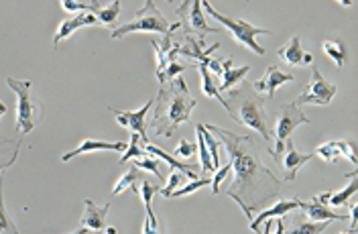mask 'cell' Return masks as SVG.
Listing matches in <instances>:
<instances>
[{
    "label": "cell",
    "instance_id": "cell-6",
    "mask_svg": "<svg viewBox=\"0 0 358 234\" xmlns=\"http://www.w3.org/2000/svg\"><path fill=\"white\" fill-rule=\"evenodd\" d=\"M171 31V23L159 13L153 0H149L141 10H136L134 19L131 23L118 24L112 29V39H122L129 33H161L167 35Z\"/></svg>",
    "mask_w": 358,
    "mask_h": 234
},
{
    "label": "cell",
    "instance_id": "cell-27",
    "mask_svg": "<svg viewBox=\"0 0 358 234\" xmlns=\"http://www.w3.org/2000/svg\"><path fill=\"white\" fill-rule=\"evenodd\" d=\"M120 6L122 2L120 0H114L108 6H98L92 15L98 19V23L104 24V27H114L116 29V21H118V15H120Z\"/></svg>",
    "mask_w": 358,
    "mask_h": 234
},
{
    "label": "cell",
    "instance_id": "cell-1",
    "mask_svg": "<svg viewBox=\"0 0 358 234\" xmlns=\"http://www.w3.org/2000/svg\"><path fill=\"white\" fill-rule=\"evenodd\" d=\"M228 151V161L234 171V180L226 189V196L232 198L248 220L255 218V212L268 206L281 193V180L263 163L261 145L248 135H236L216 124H203Z\"/></svg>",
    "mask_w": 358,
    "mask_h": 234
},
{
    "label": "cell",
    "instance_id": "cell-24",
    "mask_svg": "<svg viewBox=\"0 0 358 234\" xmlns=\"http://www.w3.org/2000/svg\"><path fill=\"white\" fill-rule=\"evenodd\" d=\"M344 177H348L350 180V184L344 187V189H340V191H336L332 193L330 191V198H328V206H334V208H340V206H346L348 204V200L355 196L358 191V169H355L352 173H346Z\"/></svg>",
    "mask_w": 358,
    "mask_h": 234
},
{
    "label": "cell",
    "instance_id": "cell-40",
    "mask_svg": "<svg viewBox=\"0 0 358 234\" xmlns=\"http://www.w3.org/2000/svg\"><path fill=\"white\" fill-rule=\"evenodd\" d=\"M350 228H348V233L355 234L357 233V226H358V206L357 204H350Z\"/></svg>",
    "mask_w": 358,
    "mask_h": 234
},
{
    "label": "cell",
    "instance_id": "cell-33",
    "mask_svg": "<svg viewBox=\"0 0 358 234\" xmlns=\"http://www.w3.org/2000/svg\"><path fill=\"white\" fill-rule=\"evenodd\" d=\"M62 8L67 13H94L98 6H102V2H96V0H90V2H80V0H62L59 2Z\"/></svg>",
    "mask_w": 358,
    "mask_h": 234
},
{
    "label": "cell",
    "instance_id": "cell-46",
    "mask_svg": "<svg viewBox=\"0 0 358 234\" xmlns=\"http://www.w3.org/2000/svg\"><path fill=\"white\" fill-rule=\"evenodd\" d=\"M340 234H350V233H348V231H346V233H340Z\"/></svg>",
    "mask_w": 358,
    "mask_h": 234
},
{
    "label": "cell",
    "instance_id": "cell-45",
    "mask_svg": "<svg viewBox=\"0 0 358 234\" xmlns=\"http://www.w3.org/2000/svg\"><path fill=\"white\" fill-rule=\"evenodd\" d=\"M106 234H118V231L114 226H110V228H106Z\"/></svg>",
    "mask_w": 358,
    "mask_h": 234
},
{
    "label": "cell",
    "instance_id": "cell-2",
    "mask_svg": "<svg viewBox=\"0 0 358 234\" xmlns=\"http://www.w3.org/2000/svg\"><path fill=\"white\" fill-rule=\"evenodd\" d=\"M155 100V115L151 120V129L157 137H165V139H176L181 124L189 122L192 110L198 106L196 98L187 90L185 80L178 75L176 80L165 82Z\"/></svg>",
    "mask_w": 358,
    "mask_h": 234
},
{
    "label": "cell",
    "instance_id": "cell-43",
    "mask_svg": "<svg viewBox=\"0 0 358 234\" xmlns=\"http://www.w3.org/2000/svg\"><path fill=\"white\" fill-rule=\"evenodd\" d=\"M4 112H6V104H4V102H0V118H2Z\"/></svg>",
    "mask_w": 358,
    "mask_h": 234
},
{
    "label": "cell",
    "instance_id": "cell-14",
    "mask_svg": "<svg viewBox=\"0 0 358 234\" xmlns=\"http://www.w3.org/2000/svg\"><path fill=\"white\" fill-rule=\"evenodd\" d=\"M277 55L285 66H291V68H306V66L313 64V55L301 49V41L297 35H293L283 47H279Z\"/></svg>",
    "mask_w": 358,
    "mask_h": 234
},
{
    "label": "cell",
    "instance_id": "cell-34",
    "mask_svg": "<svg viewBox=\"0 0 358 234\" xmlns=\"http://www.w3.org/2000/svg\"><path fill=\"white\" fill-rule=\"evenodd\" d=\"M332 222H301L299 226L291 228L289 233L283 234H322Z\"/></svg>",
    "mask_w": 358,
    "mask_h": 234
},
{
    "label": "cell",
    "instance_id": "cell-15",
    "mask_svg": "<svg viewBox=\"0 0 358 234\" xmlns=\"http://www.w3.org/2000/svg\"><path fill=\"white\" fill-rule=\"evenodd\" d=\"M145 151H147V155H151V157H159V159H163L165 165L169 167V169H176L179 173H183L185 177H189L192 182H196V180H200V167L198 165H192V163H181L179 159H176L173 155H169V153H165L163 149H159L155 145H151V142H147V147H145Z\"/></svg>",
    "mask_w": 358,
    "mask_h": 234
},
{
    "label": "cell",
    "instance_id": "cell-10",
    "mask_svg": "<svg viewBox=\"0 0 358 234\" xmlns=\"http://www.w3.org/2000/svg\"><path fill=\"white\" fill-rule=\"evenodd\" d=\"M338 92V86L328 82L322 71L317 70L315 66L312 68V82L306 86V90L299 94V98L295 100V104H315V106H326L332 102V98Z\"/></svg>",
    "mask_w": 358,
    "mask_h": 234
},
{
    "label": "cell",
    "instance_id": "cell-26",
    "mask_svg": "<svg viewBox=\"0 0 358 234\" xmlns=\"http://www.w3.org/2000/svg\"><path fill=\"white\" fill-rule=\"evenodd\" d=\"M198 70H200L201 73V92L206 94L208 98L218 100L224 108H226V98H224L222 94H220V90H218V86H216V82H214V75L210 73L208 66H206V64H198Z\"/></svg>",
    "mask_w": 358,
    "mask_h": 234
},
{
    "label": "cell",
    "instance_id": "cell-35",
    "mask_svg": "<svg viewBox=\"0 0 358 234\" xmlns=\"http://www.w3.org/2000/svg\"><path fill=\"white\" fill-rule=\"evenodd\" d=\"M212 184V180H208V177H200V180H196V182H189L187 186L178 187L169 198H183V196H189V193H194V191H198L201 187L210 186Z\"/></svg>",
    "mask_w": 358,
    "mask_h": 234
},
{
    "label": "cell",
    "instance_id": "cell-4",
    "mask_svg": "<svg viewBox=\"0 0 358 234\" xmlns=\"http://www.w3.org/2000/svg\"><path fill=\"white\" fill-rule=\"evenodd\" d=\"M6 84H8V88L17 96V120H15V126H17L19 135L24 137V135H29L43 120V104H41V100L33 92V82L6 78Z\"/></svg>",
    "mask_w": 358,
    "mask_h": 234
},
{
    "label": "cell",
    "instance_id": "cell-21",
    "mask_svg": "<svg viewBox=\"0 0 358 234\" xmlns=\"http://www.w3.org/2000/svg\"><path fill=\"white\" fill-rule=\"evenodd\" d=\"M232 57H222V78H220V86L218 90L220 94L228 92L232 88H236L238 84H243L246 78V73L250 71V66H243V68H232Z\"/></svg>",
    "mask_w": 358,
    "mask_h": 234
},
{
    "label": "cell",
    "instance_id": "cell-17",
    "mask_svg": "<svg viewBox=\"0 0 358 234\" xmlns=\"http://www.w3.org/2000/svg\"><path fill=\"white\" fill-rule=\"evenodd\" d=\"M98 23V19L92 15V13H80V15H76L73 19H67L64 23H59L57 27V33H55V37H53V47L57 49L59 43L67 39L71 33H76L78 29H86V27H96Z\"/></svg>",
    "mask_w": 358,
    "mask_h": 234
},
{
    "label": "cell",
    "instance_id": "cell-36",
    "mask_svg": "<svg viewBox=\"0 0 358 234\" xmlns=\"http://www.w3.org/2000/svg\"><path fill=\"white\" fill-rule=\"evenodd\" d=\"M196 133H198V131H196ZM198 153H200L201 171H203V173H210V171H214V167H212V157H210V151H208V147H206L203 137H201L200 133H198Z\"/></svg>",
    "mask_w": 358,
    "mask_h": 234
},
{
    "label": "cell",
    "instance_id": "cell-38",
    "mask_svg": "<svg viewBox=\"0 0 358 234\" xmlns=\"http://www.w3.org/2000/svg\"><path fill=\"white\" fill-rule=\"evenodd\" d=\"M181 182H183V175H181L179 171H173V173L169 175V180H167V186L161 187V189H159V193H161L163 198H169V196H171V193L181 186Z\"/></svg>",
    "mask_w": 358,
    "mask_h": 234
},
{
    "label": "cell",
    "instance_id": "cell-19",
    "mask_svg": "<svg viewBox=\"0 0 358 234\" xmlns=\"http://www.w3.org/2000/svg\"><path fill=\"white\" fill-rule=\"evenodd\" d=\"M299 202H301L299 198H293V200H281V202L273 204L271 208L263 210L259 216H255V218L250 220V231L261 234V222L271 220V218H283L287 212L297 210V208H299Z\"/></svg>",
    "mask_w": 358,
    "mask_h": 234
},
{
    "label": "cell",
    "instance_id": "cell-42",
    "mask_svg": "<svg viewBox=\"0 0 358 234\" xmlns=\"http://www.w3.org/2000/svg\"><path fill=\"white\" fill-rule=\"evenodd\" d=\"M273 231V222L271 220H265V228H263V234H271Z\"/></svg>",
    "mask_w": 358,
    "mask_h": 234
},
{
    "label": "cell",
    "instance_id": "cell-25",
    "mask_svg": "<svg viewBox=\"0 0 358 234\" xmlns=\"http://www.w3.org/2000/svg\"><path fill=\"white\" fill-rule=\"evenodd\" d=\"M322 49H324V53L332 59L336 64V68H344L346 66V61H348V57H346V45L342 43V39H338V37H330V39H326L324 43H322Z\"/></svg>",
    "mask_w": 358,
    "mask_h": 234
},
{
    "label": "cell",
    "instance_id": "cell-18",
    "mask_svg": "<svg viewBox=\"0 0 358 234\" xmlns=\"http://www.w3.org/2000/svg\"><path fill=\"white\" fill-rule=\"evenodd\" d=\"M108 212H110V202H106L104 206H96L92 200H86V212L82 214L80 226L86 231H94V233L102 231L106 226Z\"/></svg>",
    "mask_w": 358,
    "mask_h": 234
},
{
    "label": "cell",
    "instance_id": "cell-28",
    "mask_svg": "<svg viewBox=\"0 0 358 234\" xmlns=\"http://www.w3.org/2000/svg\"><path fill=\"white\" fill-rule=\"evenodd\" d=\"M4 173L6 171L0 173V234H21L4 206Z\"/></svg>",
    "mask_w": 358,
    "mask_h": 234
},
{
    "label": "cell",
    "instance_id": "cell-44",
    "mask_svg": "<svg viewBox=\"0 0 358 234\" xmlns=\"http://www.w3.org/2000/svg\"><path fill=\"white\" fill-rule=\"evenodd\" d=\"M88 233V231H86V228H82V226H80V228H78V231H73V233H69V234H86Z\"/></svg>",
    "mask_w": 358,
    "mask_h": 234
},
{
    "label": "cell",
    "instance_id": "cell-20",
    "mask_svg": "<svg viewBox=\"0 0 358 234\" xmlns=\"http://www.w3.org/2000/svg\"><path fill=\"white\" fill-rule=\"evenodd\" d=\"M299 208L306 212V218H310L312 222H340V220H346L348 216L344 214H338V212L330 210L326 204L317 202L315 198L310 202H299Z\"/></svg>",
    "mask_w": 358,
    "mask_h": 234
},
{
    "label": "cell",
    "instance_id": "cell-31",
    "mask_svg": "<svg viewBox=\"0 0 358 234\" xmlns=\"http://www.w3.org/2000/svg\"><path fill=\"white\" fill-rule=\"evenodd\" d=\"M141 180V169H136L134 165H131V169L116 182V186L112 189V196H120L124 189H133L134 193H138V187L134 186Z\"/></svg>",
    "mask_w": 358,
    "mask_h": 234
},
{
    "label": "cell",
    "instance_id": "cell-30",
    "mask_svg": "<svg viewBox=\"0 0 358 234\" xmlns=\"http://www.w3.org/2000/svg\"><path fill=\"white\" fill-rule=\"evenodd\" d=\"M145 147H147V140L141 139L138 135H131V142H129V147H127V151H124V155L120 157V161L118 163H127V161H134V159H143L145 155H147V151H145Z\"/></svg>",
    "mask_w": 358,
    "mask_h": 234
},
{
    "label": "cell",
    "instance_id": "cell-12",
    "mask_svg": "<svg viewBox=\"0 0 358 234\" xmlns=\"http://www.w3.org/2000/svg\"><path fill=\"white\" fill-rule=\"evenodd\" d=\"M153 104H155V100H149V102L143 104V108L136 110V112H122V110H118V108H114V106H108V110L116 117L120 126L129 129L131 133L138 135L141 139H145L149 142V137H147V112L153 108Z\"/></svg>",
    "mask_w": 358,
    "mask_h": 234
},
{
    "label": "cell",
    "instance_id": "cell-22",
    "mask_svg": "<svg viewBox=\"0 0 358 234\" xmlns=\"http://www.w3.org/2000/svg\"><path fill=\"white\" fill-rule=\"evenodd\" d=\"M138 193H141V198H143V204H145V210H147V218H145V224H149L151 226V231L153 233H159V220H157L155 212H153V196L159 193V187L153 186L149 180H145L141 187H138Z\"/></svg>",
    "mask_w": 358,
    "mask_h": 234
},
{
    "label": "cell",
    "instance_id": "cell-5",
    "mask_svg": "<svg viewBox=\"0 0 358 234\" xmlns=\"http://www.w3.org/2000/svg\"><path fill=\"white\" fill-rule=\"evenodd\" d=\"M201 6L206 8V13L212 19H216L218 23H222L224 29H228L232 33V37H234V41L238 45L248 47L257 55H265V47H261L257 43V37L259 35H273V31L263 29V27H257V24L252 23H246V21H241V19H230V17L222 15V13H218L210 2H201Z\"/></svg>",
    "mask_w": 358,
    "mask_h": 234
},
{
    "label": "cell",
    "instance_id": "cell-47",
    "mask_svg": "<svg viewBox=\"0 0 358 234\" xmlns=\"http://www.w3.org/2000/svg\"><path fill=\"white\" fill-rule=\"evenodd\" d=\"M96 234H102V231H98V233H96Z\"/></svg>",
    "mask_w": 358,
    "mask_h": 234
},
{
    "label": "cell",
    "instance_id": "cell-11",
    "mask_svg": "<svg viewBox=\"0 0 358 234\" xmlns=\"http://www.w3.org/2000/svg\"><path fill=\"white\" fill-rule=\"evenodd\" d=\"M315 157L324 159L326 163H336L338 157H346L350 163L357 167L358 165V155L355 142L348 139H338V140H328L324 145H320L315 151H313Z\"/></svg>",
    "mask_w": 358,
    "mask_h": 234
},
{
    "label": "cell",
    "instance_id": "cell-9",
    "mask_svg": "<svg viewBox=\"0 0 358 234\" xmlns=\"http://www.w3.org/2000/svg\"><path fill=\"white\" fill-rule=\"evenodd\" d=\"M301 124H310V118L306 117L299 106L295 102H289V104H283L279 108V115H277V126H275V133H273V139L277 140L275 149L271 151H279L283 147V142L287 139H291L293 131ZM268 151V153H271Z\"/></svg>",
    "mask_w": 358,
    "mask_h": 234
},
{
    "label": "cell",
    "instance_id": "cell-41",
    "mask_svg": "<svg viewBox=\"0 0 358 234\" xmlns=\"http://www.w3.org/2000/svg\"><path fill=\"white\" fill-rule=\"evenodd\" d=\"M285 233V224H283V220L281 218H277V233L275 234H283Z\"/></svg>",
    "mask_w": 358,
    "mask_h": 234
},
{
    "label": "cell",
    "instance_id": "cell-7",
    "mask_svg": "<svg viewBox=\"0 0 358 234\" xmlns=\"http://www.w3.org/2000/svg\"><path fill=\"white\" fill-rule=\"evenodd\" d=\"M179 24H181V31L185 35H192L196 39L203 41L206 35H218L220 29L216 27H210L203 19V13H201V2L200 0H187V2H181L178 8Z\"/></svg>",
    "mask_w": 358,
    "mask_h": 234
},
{
    "label": "cell",
    "instance_id": "cell-23",
    "mask_svg": "<svg viewBox=\"0 0 358 234\" xmlns=\"http://www.w3.org/2000/svg\"><path fill=\"white\" fill-rule=\"evenodd\" d=\"M21 145L22 137H19V139L0 137V173L15 165L17 157H19V151H21Z\"/></svg>",
    "mask_w": 358,
    "mask_h": 234
},
{
    "label": "cell",
    "instance_id": "cell-39",
    "mask_svg": "<svg viewBox=\"0 0 358 234\" xmlns=\"http://www.w3.org/2000/svg\"><path fill=\"white\" fill-rule=\"evenodd\" d=\"M230 161L226 165H222L220 169H216V173H214V177H212V184H210V187H212V193H220V186H222V182L228 177V173H230Z\"/></svg>",
    "mask_w": 358,
    "mask_h": 234
},
{
    "label": "cell",
    "instance_id": "cell-29",
    "mask_svg": "<svg viewBox=\"0 0 358 234\" xmlns=\"http://www.w3.org/2000/svg\"><path fill=\"white\" fill-rule=\"evenodd\" d=\"M196 131H198L201 137H203V142H206V147H208V151H210L214 171H216V169H220V142H218V139H216L212 133H208V131H206V126H203L201 122L196 124Z\"/></svg>",
    "mask_w": 358,
    "mask_h": 234
},
{
    "label": "cell",
    "instance_id": "cell-32",
    "mask_svg": "<svg viewBox=\"0 0 358 234\" xmlns=\"http://www.w3.org/2000/svg\"><path fill=\"white\" fill-rule=\"evenodd\" d=\"M133 165L136 167V169H147V171H151L155 177H159L161 182L167 177V165H161L159 161H157L155 157H151V155H145L143 159H134Z\"/></svg>",
    "mask_w": 358,
    "mask_h": 234
},
{
    "label": "cell",
    "instance_id": "cell-8",
    "mask_svg": "<svg viewBox=\"0 0 358 234\" xmlns=\"http://www.w3.org/2000/svg\"><path fill=\"white\" fill-rule=\"evenodd\" d=\"M271 155L281 169V177H279L281 182H295L297 171L315 157L313 153H299L291 139L285 140L279 151H271Z\"/></svg>",
    "mask_w": 358,
    "mask_h": 234
},
{
    "label": "cell",
    "instance_id": "cell-3",
    "mask_svg": "<svg viewBox=\"0 0 358 234\" xmlns=\"http://www.w3.org/2000/svg\"><path fill=\"white\" fill-rule=\"evenodd\" d=\"M267 100L252 90L250 84H238L236 88L228 90V100H226V110L234 122H238L241 126H246L250 131H255L257 135H261L267 151H271V142H273V131L268 124L267 108H265Z\"/></svg>",
    "mask_w": 358,
    "mask_h": 234
},
{
    "label": "cell",
    "instance_id": "cell-13",
    "mask_svg": "<svg viewBox=\"0 0 358 234\" xmlns=\"http://www.w3.org/2000/svg\"><path fill=\"white\" fill-rule=\"evenodd\" d=\"M287 82H293V73H285L283 70H279L277 66H268L265 75L261 80L252 82L250 86L257 94H267V100H273L277 90Z\"/></svg>",
    "mask_w": 358,
    "mask_h": 234
},
{
    "label": "cell",
    "instance_id": "cell-37",
    "mask_svg": "<svg viewBox=\"0 0 358 234\" xmlns=\"http://www.w3.org/2000/svg\"><path fill=\"white\" fill-rule=\"evenodd\" d=\"M196 151H198V145L196 142H192L189 139H179V145L176 147V151H173V157L176 159H179V157H192Z\"/></svg>",
    "mask_w": 358,
    "mask_h": 234
},
{
    "label": "cell",
    "instance_id": "cell-16",
    "mask_svg": "<svg viewBox=\"0 0 358 234\" xmlns=\"http://www.w3.org/2000/svg\"><path fill=\"white\" fill-rule=\"evenodd\" d=\"M92 151H118V153H124V151H127V142H122V140H118V142H106V140L84 139L73 151L64 153V155H62V161L67 163V161H71L73 157L86 155V153H92Z\"/></svg>",
    "mask_w": 358,
    "mask_h": 234
}]
</instances>
